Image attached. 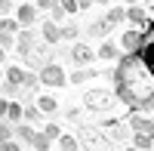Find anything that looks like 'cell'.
<instances>
[{"instance_id": "cell-1", "label": "cell", "mask_w": 154, "mask_h": 151, "mask_svg": "<svg viewBox=\"0 0 154 151\" xmlns=\"http://www.w3.org/2000/svg\"><path fill=\"white\" fill-rule=\"evenodd\" d=\"M114 93L126 111H154V68L142 53H123L114 68Z\"/></svg>"}, {"instance_id": "cell-2", "label": "cell", "mask_w": 154, "mask_h": 151, "mask_svg": "<svg viewBox=\"0 0 154 151\" xmlns=\"http://www.w3.org/2000/svg\"><path fill=\"white\" fill-rule=\"evenodd\" d=\"M77 139H80V145H86L89 151L108 148V136H105V130H96V127H80V130H77Z\"/></svg>"}, {"instance_id": "cell-3", "label": "cell", "mask_w": 154, "mask_h": 151, "mask_svg": "<svg viewBox=\"0 0 154 151\" xmlns=\"http://www.w3.org/2000/svg\"><path fill=\"white\" fill-rule=\"evenodd\" d=\"M114 96H117V93L89 90V93H83V108H89V111H108V108L114 105Z\"/></svg>"}, {"instance_id": "cell-4", "label": "cell", "mask_w": 154, "mask_h": 151, "mask_svg": "<svg viewBox=\"0 0 154 151\" xmlns=\"http://www.w3.org/2000/svg\"><path fill=\"white\" fill-rule=\"evenodd\" d=\"M40 80H43V86H65V83H71L68 80V74L62 71V65H56V62H49V65H43L40 71Z\"/></svg>"}, {"instance_id": "cell-5", "label": "cell", "mask_w": 154, "mask_h": 151, "mask_svg": "<svg viewBox=\"0 0 154 151\" xmlns=\"http://www.w3.org/2000/svg\"><path fill=\"white\" fill-rule=\"evenodd\" d=\"M49 62H53V49H49V43H37L31 53L25 56V65L34 68V71H40L43 65H49Z\"/></svg>"}, {"instance_id": "cell-6", "label": "cell", "mask_w": 154, "mask_h": 151, "mask_svg": "<svg viewBox=\"0 0 154 151\" xmlns=\"http://www.w3.org/2000/svg\"><path fill=\"white\" fill-rule=\"evenodd\" d=\"M71 59H74L77 68H89V65L99 59V53H96L93 46H86V43H74V46H71Z\"/></svg>"}, {"instance_id": "cell-7", "label": "cell", "mask_w": 154, "mask_h": 151, "mask_svg": "<svg viewBox=\"0 0 154 151\" xmlns=\"http://www.w3.org/2000/svg\"><path fill=\"white\" fill-rule=\"evenodd\" d=\"M102 130H105V136L108 139H126L130 136V123H126V117H111V120H105L102 123Z\"/></svg>"}, {"instance_id": "cell-8", "label": "cell", "mask_w": 154, "mask_h": 151, "mask_svg": "<svg viewBox=\"0 0 154 151\" xmlns=\"http://www.w3.org/2000/svg\"><path fill=\"white\" fill-rule=\"evenodd\" d=\"M126 123H130L133 133H148V136H154V120L145 114V111H130Z\"/></svg>"}, {"instance_id": "cell-9", "label": "cell", "mask_w": 154, "mask_h": 151, "mask_svg": "<svg viewBox=\"0 0 154 151\" xmlns=\"http://www.w3.org/2000/svg\"><path fill=\"white\" fill-rule=\"evenodd\" d=\"M145 43V31H139V28H130L123 37H120V46H123V53H139Z\"/></svg>"}, {"instance_id": "cell-10", "label": "cell", "mask_w": 154, "mask_h": 151, "mask_svg": "<svg viewBox=\"0 0 154 151\" xmlns=\"http://www.w3.org/2000/svg\"><path fill=\"white\" fill-rule=\"evenodd\" d=\"M96 53H99V59H102V62H120L123 46H120V43H114V40H102Z\"/></svg>"}, {"instance_id": "cell-11", "label": "cell", "mask_w": 154, "mask_h": 151, "mask_svg": "<svg viewBox=\"0 0 154 151\" xmlns=\"http://www.w3.org/2000/svg\"><path fill=\"white\" fill-rule=\"evenodd\" d=\"M40 37H43V43H49V46H56L59 40H62V28H59V22H40Z\"/></svg>"}, {"instance_id": "cell-12", "label": "cell", "mask_w": 154, "mask_h": 151, "mask_svg": "<svg viewBox=\"0 0 154 151\" xmlns=\"http://www.w3.org/2000/svg\"><path fill=\"white\" fill-rule=\"evenodd\" d=\"M139 53L145 56V62L154 68V22H148V28H145V43H142V49Z\"/></svg>"}, {"instance_id": "cell-13", "label": "cell", "mask_w": 154, "mask_h": 151, "mask_svg": "<svg viewBox=\"0 0 154 151\" xmlns=\"http://www.w3.org/2000/svg\"><path fill=\"white\" fill-rule=\"evenodd\" d=\"M3 117L12 120V123H22L25 120V108L19 102H12V99H3Z\"/></svg>"}, {"instance_id": "cell-14", "label": "cell", "mask_w": 154, "mask_h": 151, "mask_svg": "<svg viewBox=\"0 0 154 151\" xmlns=\"http://www.w3.org/2000/svg\"><path fill=\"white\" fill-rule=\"evenodd\" d=\"M126 22H130L133 25V28H148V12L142 9V6H130V9H126Z\"/></svg>"}, {"instance_id": "cell-15", "label": "cell", "mask_w": 154, "mask_h": 151, "mask_svg": "<svg viewBox=\"0 0 154 151\" xmlns=\"http://www.w3.org/2000/svg\"><path fill=\"white\" fill-rule=\"evenodd\" d=\"M34 46H37V43H34V34H31V31H19V37H16V53L28 56Z\"/></svg>"}, {"instance_id": "cell-16", "label": "cell", "mask_w": 154, "mask_h": 151, "mask_svg": "<svg viewBox=\"0 0 154 151\" xmlns=\"http://www.w3.org/2000/svg\"><path fill=\"white\" fill-rule=\"evenodd\" d=\"M111 28H114V25H111L108 19H96V22L86 28V34H89V37H108V34H111Z\"/></svg>"}, {"instance_id": "cell-17", "label": "cell", "mask_w": 154, "mask_h": 151, "mask_svg": "<svg viewBox=\"0 0 154 151\" xmlns=\"http://www.w3.org/2000/svg\"><path fill=\"white\" fill-rule=\"evenodd\" d=\"M16 19H19L22 25H34V22H37V6L22 3V6H19V12H16Z\"/></svg>"}, {"instance_id": "cell-18", "label": "cell", "mask_w": 154, "mask_h": 151, "mask_svg": "<svg viewBox=\"0 0 154 151\" xmlns=\"http://www.w3.org/2000/svg\"><path fill=\"white\" fill-rule=\"evenodd\" d=\"M3 74H6V83H16V86H22V83H25V74H28V71H25V68H19V65H9Z\"/></svg>"}, {"instance_id": "cell-19", "label": "cell", "mask_w": 154, "mask_h": 151, "mask_svg": "<svg viewBox=\"0 0 154 151\" xmlns=\"http://www.w3.org/2000/svg\"><path fill=\"white\" fill-rule=\"evenodd\" d=\"M56 145H59V151H77V148H80V139H77V136H68V133H62Z\"/></svg>"}, {"instance_id": "cell-20", "label": "cell", "mask_w": 154, "mask_h": 151, "mask_svg": "<svg viewBox=\"0 0 154 151\" xmlns=\"http://www.w3.org/2000/svg\"><path fill=\"white\" fill-rule=\"evenodd\" d=\"M37 108H40L43 114H56V111H59V102H56L53 96H37Z\"/></svg>"}, {"instance_id": "cell-21", "label": "cell", "mask_w": 154, "mask_h": 151, "mask_svg": "<svg viewBox=\"0 0 154 151\" xmlns=\"http://www.w3.org/2000/svg\"><path fill=\"white\" fill-rule=\"evenodd\" d=\"M89 77H99V71H96V68H77L68 80H71V83H83V80H89Z\"/></svg>"}, {"instance_id": "cell-22", "label": "cell", "mask_w": 154, "mask_h": 151, "mask_svg": "<svg viewBox=\"0 0 154 151\" xmlns=\"http://www.w3.org/2000/svg\"><path fill=\"white\" fill-rule=\"evenodd\" d=\"M49 145H53V139L40 130V133H34V142H31V148L34 151H49Z\"/></svg>"}, {"instance_id": "cell-23", "label": "cell", "mask_w": 154, "mask_h": 151, "mask_svg": "<svg viewBox=\"0 0 154 151\" xmlns=\"http://www.w3.org/2000/svg\"><path fill=\"white\" fill-rule=\"evenodd\" d=\"M133 145L142 148V151H148V148H154V136H148V133H133Z\"/></svg>"}, {"instance_id": "cell-24", "label": "cell", "mask_w": 154, "mask_h": 151, "mask_svg": "<svg viewBox=\"0 0 154 151\" xmlns=\"http://www.w3.org/2000/svg\"><path fill=\"white\" fill-rule=\"evenodd\" d=\"M111 25H120V22H126V9L123 6H108V16H105Z\"/></svg>"}, {"instance_id": "cell-25", "label": "cell", "mask_w": 154, "mask_h": 151, "mask_svg": "<svg viewBox=\"0 0 154 151\" xmlns=\"http://www.w3.org/2000/svg\"><path fill=\"white\" fill-rule=\"evenodd\" d=\"M16 139H22V142H34V130L28 127V123H16Z\"/></svg>"}, {"instance_id": "cell-26", "label": "cell", "mask_w": 154, "mask_h": 151, "mask_svg": "<svg viewBox=\"0 0 154 151\" xmlns=\"http://www.w3.org/2000/svg\"><path fill=\"white\" fill-rule=\"evenodd\" d=\"M25 120H28V123H40V120H43V111L37 108V102L25 108Z\"/></svg>"}, {"instance_id": "cell-27", "label": "cell", "mask_w": 154, "mask_h": 151, "mask_svg": "<svg viewBox=\"0 0 154 151\" xmlns=\"http://www.w3.org/2000/svg\"><path fill=\"white\" fill-rule=\"evenodd\" d=\"M22 86H28V90H37V86H43V80H40V74L28 71V74H25V83H22Z\"/></svg>"}, {"instance_id": "cell-28", "label": "cell", "mask_w": 154, "mask_h": 151, "mask_svg": "<svg viewBox=\"0 0 154 151\" xmlns=\"http://www.w3.org/2000/svg\"><path fill=\"white\" fill-rule=\"evenodd\" d=\"M77 34H80L77 25H62V40H77Z\"/></svg>"}, {"instance_id": "cell-29", "label": "cell", "mask_w": 154, "mask_h": 151, "mask_svg": "<svg viewBox=\"0 0 154 151\" xmlns=\"http://www.w3.org/2000/svg\"><path fill=\"white\" fill-rule=\"evenodd\" d=\"M19 25H22L19 19H9V16H3V22H0V28H3V31H9V34H16V31H19Z\"/></svg>"}, {"instance_id": "cell-30", "label": "cell", "mask_w": 154, "mask_h": 151, "mask_svg": "<svg viewBox=\"0 0 154 151\" xmlns=\"http://www.w3.org/2000/svg\"><path fill=\"white\" fill-rule=\"evenodd\" d=\"M43 133L49 136L53 142H59V136H62V130H59V123H43Z\"/></svg>"}, {"instance_id": "cell-31", "label": "cell", "mask_w": 154, "mask_h": 151, "mask_svg": "<svg viewBox=\"0 0 154 151\" xmlns=\"http://www.w3.org/2000/svg\"><path fill=\"white\" fill-rule=\"evenodd\" d=\"M0 46H3L6 53H9V49H16V37H12L9 31H3V37H0Z\"/></svg>"}, {"instance_id": "cell-32", "label": "cell", "mask_w": 154, "mask_h": 151, "mask_svg": "<svg viewBox=\"0 0 154 151\" xmlns=\"http://www.w3.org/2000/svg\"><path fill=\"white\" fill-rule=\"evenodd\" d=\"M34 6H37V9H56L59 0H34Z\"/></svg>"}, {"instance_id": "cell-33", "label": "cell", "mask_w": 154, "mask_h": 151, "mask_svg": "<svg viewBox=\"0 0 154 151\" xmlns=\"http://www.w3.org/2000/svg\"><path fill=\"white\" fill-rule=\"evenodd\" d=\"M49 12H53V22H62V19L68 16V12H65V6H62V0H59V6H56V9H49Z\"/></svg>"}, {"instance_id": "cell-34", "label": "cell", "mask_w": 154, "mask_h": 151, "mask_svg": "<svg viewBox=\"0 0 154 151\" xmlns=\"http://www.w3.org/2000/svg\"><path fill=\"white\" fill-rule=\"evenodd\" d=\"M62 6H65V12H68V16H74V12L80 9V3H77V0H62Z\"/></svg>"}, {"instance_id": "cell-35", "label": "cell", "mask_w": 154, "mask_h": 151, "mask_svg": "<svg viewBox=\"0 0 154 151\" xmlns=\"http://www.w3.org/2000/svg\"><path fill=\"white\" fill-rule=\"evenodd\" d=\"M0 151H19V142L16 139H6L3 145H0Z\"/></svg>"}, {"instance_id": "cell-36", "label": "cell", "mask_w": 154, "mask_h": 151, "mask_svg": "<svg viewBox=\"0 0 154 151\" xmlns=\"http://www.w3.org/2000/svg\"><path fill=\"white\" fill-rule=\"evenodd\" d=\"M77 3H80V9H89L93 3H99V0H77Z\"/></svg>"}, {"instance_id": "cell-37", "label": "cell", "mask_w": 154, "mask_h": 151, "mask_svg": "<svg viewBox=\"0 0 154 151\" xmlns=\"http://www.w3.org/2000/svg\"><path fill=\"white\" fill-rule=\"evenodd\" d=\"M126 3H130V6H136V3H139V0H126Z\"/></svg>"}, {"instance_id": "cell-38", "label": "cell", "mask_w": 154, "mask_h": 151, "mask_svg": "<svg viewBox=\"0 0 154 151\" xmlns=\"http://www.w3.org/2000/svg\"><path fill=\"white\" fill-rule=\"evenodd\" d=\"M126 151H142V148H136V145H133V148H126Z\"/></svg>"}]
</instances>
